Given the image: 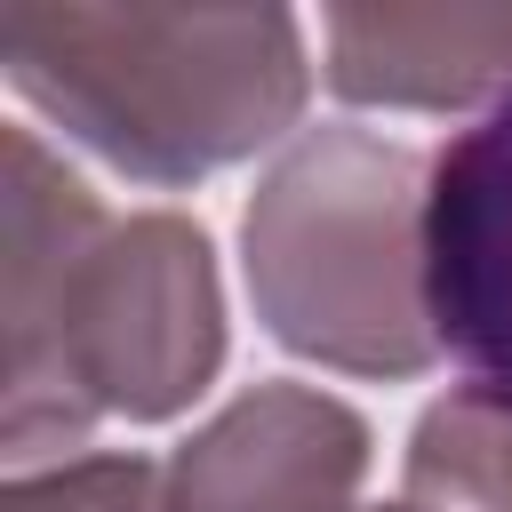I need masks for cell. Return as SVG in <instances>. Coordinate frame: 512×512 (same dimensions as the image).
<instances>
[{
    "instance_id": "obj_9",
    "label": "cell",
    "mask_w": 512,
    "mask_h": 512,
    "mask_svg": "<svg viewBox=\"0 0 512 512\" xmlns=\"http://www.w3.org/2000/svg\"><path fill=\"white\" fill-rule=\"evenodd\" d=\"M376 512H416V504H376Z\"/></svg>"
},
{
    "instance_id": "obj_4",
    "label": "cell",
    "mask_w": 512,
    "mask_h": 512,
    "mask_svg": "<svg viewBox=\"0 0 512 512\" xmlns=\"http://www.w3.org/2000/svg\"><path fill=\"white\" fill-rule=\"evenodd\" d=\"M360 480L368 416L320 384L272 376L232 392L160 464V512H352Z\"/></svg>"
},
{
    "instance_id": "obj_7",
    "label": "cell",
    "mask_w": 512,
    "mask_h": 512,
    "mask_svg": "<svg viewBox=\"0 0 512 512\" xmlns=\"http://www.w3.org/2000/svg\"><path fill=\"white\" fill-rule=\"evenodd\" d=\"M400 504L416 512H512V400L456 384L408 432Z\"/></svg>"
},
{
    "instance_id": "obj_3",
    "label": "cell",
    "mask_w": 512,
    "mask_h": 512,
    "mask_svg": "<svg viewBox=\"0 0 512 512\" xmlns=\"http://www.w3.org/2000/svg\"><path fill=\"white\" fill-rule=\"evenodd\" d=\"M432 160L384 128H296L240 208V272L272 344L344 376H424L440 360L424 288Z\"/></svg>"
},
{
    "instance_id": "obj_2",
    "label": "cell",
    "mask_w": 512,
    "mask_h": 512,
    "mask_svg": "<svg viewBox=\"0 0 512 512\" xmlns=\"http://www.w3.org/2000/svg\"><path fill=\"white\" fill-rule=\"evenodd\" d=\"M8 88L136 184H200L304 120L312 48L288 8H0Z\"/></svg>"
},
{
    "instance_id": "obj_1",
    "label": "cell",
    "mask_w": 512,
    "mask_h": 512,
    "mask_svg": "<svg viewBox=\"0 0 512 512\" xmlns=\"http://www.w3.org/2000/svg\"><path fill=\"white\" fill-rule=\"evenodd\" d=\"M0 336L16 472L88 448L96 424H168L224 368L216 248L176 208H104L96 184L8 120L0 136Z\"/></svg>"
},
{
    "instance_id": "obj_5",
    "label": "cell",
    "mask_w": 512,
    "mask_h": 512,
    "mask_svg": "<svg viewBox=\"0 0 512 512\" xmlns=\"http://www.w3.org/2000/svg\"><path fill=\"white\" fill-rule=\"evenodd\" d=\"M424 288L440 352L512 400V88L432 152Z\"/></svg>"
},
{
    "instance_id": "obj_8",
    "label": "cell",
    "mask_w": 512,
    "mask_h": 512,
    "mask_svg": "<svg viewBox=\"0 0 512 512\" xmlns=\"http://www.w3.org/2000/svg\"><path fill=\"white\" fill-rule=\"evenodd\" d=\"M0 512H160V464L128 448H88L64 464H24Z\"/></svg>"
},
{
    "instance_id": "obj_6",
    "label": "cell",
    "mask_w": 512,
    "mask_h": 512,
    "mask_svg": "<svg viewBox=\"0 0 512 512\" xmlns=\"http://www.w3.org/2000/svg\"><path fill=\"white\" fill-rule=\"evenodd\" d=\"M328 88L376 112H464L512 88V8H328Z\"/></svg>"
}]
</instances>
